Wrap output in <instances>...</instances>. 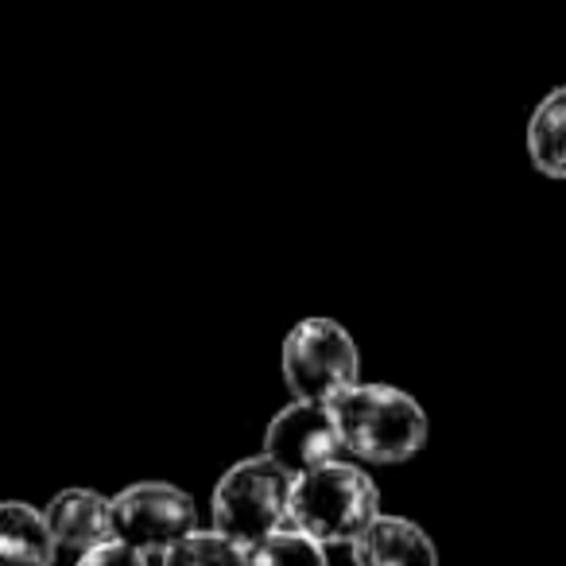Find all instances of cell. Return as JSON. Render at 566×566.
I'll return each instance as SVG.
<instances>
[{"instance_id": "cell-10", "label": "cell", "mask_w": 566, "mask_h": 566, "mask_svg": "<svg viewBox=\"0 0 566 566\" xmlns=\"http://www.w3.org/2000/svg\"><path fill=\"white\" fill-rule=\"evenodd\" d=\"M527 159L547 179H566V86H555L527 117Z\"/></svg>"}, {"instance_id": "cell-8", "label": "cell", "mask_w": 566, "mask_h": 566, "mask_svg": "<svg viewBox=\"0 0 566 566\" xmlns=\"http://www.w3.org/2000/svg\"><path fill=\"white\" fill-rule=\"evenodd\" d=\"M349 551H354V566H439L431 535L416 520L388 516V512H380Z\"/></svg>"}, {"instance_id": "cell-12", "label": "cell", "mask_w": 566, "mask_h": 566, "mask_svg": "<svg viewBox=\"0 0 566 566\" xmlns=\"http://www.w3.org/2000/svg\"><path fill=\"white\" fill-rule=\"evenodd\" d=\"M164 566H244V551L213 527H206V532H190L182 543H175L164 555Z\"/></svg>"}, {"instance_id": "cell-11", "label": "cell", "mask_w": 566, "mask_h": 566, "mask_svg": "<svg viewBox=\"0 0 566 566\" xmlns=\"http://www.w3.org/2000/svg\"><path fill=\"white\" fill-rule=\"evenodd\" d=\"M244 566H331V558H326V547L283 524L280 532L244 551Z\"/></svg>"}, {"instance_id": "cell-13", "label": "cell", "mask_w": 566, "mask_h": 566, "mask_svg": "<svg viewBox=\"0 0 566 566\" xmlns=\"http://www.w3.org/2000/svg\"><path fill=\"white\" fill-rule=\"evenodd\" d=\"M74 566H148V558H144L140 551H133V547H125V543L113 539L97 551H86Z\"/></svg>"}, {"instance_id": "cell-6", "label": "cell", "mask_w": 566, "mask_h": 566, "mask_svg": "<svg viewBox=\"0 0 566 566\" xmlns=\"http://www.w3.org/2000/svg\"><path fill=\"white\" fill-rule=\"evenodd\" d=\"M264 458L280 465L287 478H300V473H311L326 462H338L342 442L326 403L292 400L283 411H275V419L264 431Z\"/></svg>"}, {"instance_id": "cell-2", "label": "cell", "mask_w": 566, "mask_h": 566, "mask_svg": "<svg viewBox=\"0 0 566 566\" xmlns=\"http://www.w3.org/2000/svg\"><path fill=\"white\" fill-rule=\"evenodd\" d=\"M377 516H380L377 481L361 465L346 462V458L292 478L287 527L315 539L318 547H354Z\"/></svg>"}, {"instance_id": "cell-9", "label": "cell", "mask_w": 566, "mask_h": 566, "mask_svg": "<svg viewBox=\"0 0 566 566\" xmlns=\"http://www.w3.org/2000/svg\"><path fill=\"white\" fill-rule=\"evenodd\" d=\"M59 543L28 501H0V566H55Z\"/></svg>"}, {"instance_id": "cell-5", "label": "cell", "mask_w": 566, "mask_h": 566, "mask_svg": "<svg viewBox=\"0 0 566 566\" xmlns=\"http://www.w3.org/2000/svg\"><path fill=\"white\" fill-rule=\"evenodd\" d=\"M113 501V535L125 547L148 555H167L175 543H182L190 532H198L195 496L167 481H136L120 489Z\"/></svg>"}, {"instance_id": "cell-1", "label": "cell", "mask_w": 566, "mask_h": 566, "mask_svg": "<svg viewBox=\"0 0 566 566\" xmlns=\"http://www.w3.org/2000/svg\"><path fill=\"white\" fill-rule=\"evenodd\" d=\"M331 423L338 431L342 454L369 465H400L427 447V411L416 396L396 385H361L338 392L331 403Z\"/></svg>"}, {"instance_id": "cell-4", "label": "cell", "mask_w": 566, "mask_h": 566, "mask_svg": "<svg viewBox=\"0 0 566 566\" xmlns=\"http://www.w3.org/2000/svg\"><path fill=\"white\" fill-rule=\"evenodd\" d=\"M280 365L292 396L303 403H331L361 377V354H357L354 334L334 318L295 323L283 338Z\"/></svg>"}, {"instance_id": "cell-7", "label": "cell", "mask_w": 566, "mask_h": 566, "mask_svg": "<svg viewBox=\"0 0 566 566\" xmlns=\"http://www.w3.org/2000/svg\"><path fill=\"white\" fill-rule=\"evenodd\" d=\"M43 520H48L59 547H71L78 555L117 539L113 535V501L97 493V489H63V493L51 496V504L43 509Z\"/></svg>"}, {"instance_id": "cell-3", "label": "cell", "mask_w": 566, "mask_h": 566, "mask_svg": "<svg viewBox=\"0 0 566 566\" xmlns=\"http://www.w3.org/2000/svg\"><path fill=\"white\" fill-rule=\"evenodd\" d=\"M287 493L292 478L280 465L264 454L241 458L213 485V532L241 551L256 547L287 524Z\"/></svg>"}]
</instances>
